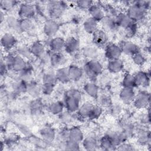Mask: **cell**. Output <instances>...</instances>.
Here are the masks:
<instances>
[{"mask_svg": "<svg viewBox=\"0 0 151 151\" xmlns=\"http://www.w3.org/2000/svg\"><path fill=\"white\" fill-rule=\"evenodd\" d=\"M103 66L96 59L90 60L84 65V71L86 75L91 80H94L98 75L101 73Z\"/></svg>", "mask_w": 151, "mask_h": 151, "instance_id": "1", "label": "cell"}, {"mask_svg": "<svg viewBox=\"0 0 151 151\" xmlns=\"http://www.w3.org/2000/svg\"><path fill=\"white\" fill-rule=\"evenodd\" d=\"M146 13V10L138 5L135 2L129 6L126 12L130 19L135 22L143 19L145 17Z\"/></svg>", "mask_w": 151, "mask_h": 151, "instance_id": "2", "label": "cell"}, {"mask_svg": "<svg viewBox=\"0 0 151 151\" xmlns=\"http://www.w3.org/2000/svg\"><path fill=\"white\" fill-rule=\"evenodd\" d=\"M65 8V4L63 2H50L48 7L50 16L52 19H57L63 14Z\"/></svg>", "mask_w": 151, "mask_h": 151, "instance_id": "3", "label": "cell"}, {"mask_svg": "<svg viewBox=\"0 0 151 151\" xmlns=\"http://www.w3.org/2000/svg\"><path fill=\"white\" fill-rule=\"evenodd\" d=\"M134 106L137 109L146 107L150 103V94L146 91H140L133 101Z\"/></svg>", "mask_w": 151, "mask_h": 151, "instance_id": "4", "label": "cell"}, {"mask_svg": "<svg viewBox=\"0 0 151 151\" xmlns=\"http://www.w3.org/2000/svg\"><path fill=\"white\" fill-rule=\"evenodd\" d=\"M122 54V51L120 46L113 43L108 44L106 45L105 49V56L109 59V60L119 58Z\"/></svg>", "mask_w": 151, "mask_h": 151, "instance_id": "5", "label": "cell"}, {"mask_svg": "<svg viewBox=\"0 0 151 151\" xmlns=\"http://www.w3.org/2000/svg\"><path fill=\"white\" fill-rule=\"evenodd\" d=\"M80 99L65 93L64 97V106L67 110L73 113L77 111L80 107Z\"/></svg>", "mask_w": 151, "mask_h": 151, "instance_id": "6", "label": "cell"}, {"mask_svg": "<svg viewBox=\"0 0 151 151\" xmlns=\"http://www.w3.org/2000/svg\"><path fill=\"white\" fill-rule=\"evenodd\" d=\"M18 14L21 19H30L35 14V9L32 5L24 3L21 5Z\"/></svg>", "mask_w": 151, "mask_h": 151, "instance_id": "7", "label": "cell"}, {"mask_svg": "<svg viewBox=\"0 0 151 151\" xmlns=\"http://www.w3.org/2000/svg\"><path fill=\"white\" fill-rule=\"evenodd\" d=\"M116 22L118 27H121L124 29L127 28L136 23L130 19L126 13L124 12H120L116 15Z\"/></svg>", "mask_w": 151, "mask_h": 151, "instance_id": "8", "label": "cell"}, {"mask_svg": "<svg viewBox=\"0 0 151 151\" xmlns=\"http://www.w3.org/2000/svg\"><path fill=\"white\" fill-rule=\"evenodd\" d=\"M135 96L136 95L133 88L126 87H123L119 94L121 100L126 104H129L133 102Z\"/></svg>", "mask_w": 151, "mask_h": 151, "instance_id": "9", "label": "cell"}, {"mask_svg": "<svg viewBox=\"0 0 151 151\" xmlns=\"http://www.w3.org/2000/svg\"><path fill=\"white\" fill-rule=\"evenodd\" d=\"M25 59L19 55H15L10 68L15 72H21L27 67Z\"/></svg>", "mask_w": 151, "mask_h": 151, "instance_id": "10", "label": "cell"}, {"mask_svg": "<svg viewBox=\"0 0 151 151\" xmlns=\"http://www.w3.org/2000/svg\"><path fill=\"white\" fill-rule=\"evenodd\" d=\"M59 29V25L54 19L47 20L44 26V32L49 37L54 36Z\"/></svg>", "mask_w": 151, "mask_h": 151, "instance_id": "11", "label": "cell"}, {"mask_svg": "<svg viewBox=\"0 0 151 151\" xmlns=\"http://www.w3.org/2000/svg\"><path fill=\"white\" fill-rule=\"evenodd\" d=\"M120 47L122 51V53L123 52L127 55H133L140 52V49L138 45L131 41H123Z\"/></svg>", "mask_w": 151, "mask_h": 151, "instance_id": "12", "label": "cell"}, {"mask_svg": "<svg viewBox=\"0 0 151 151\" xmlns=\"http://www.w3.org/2000/svg\"><path fill=\"white\" fill-rule=\"evenodd\" d=\"M136 86H146L149 84L150 74L144 71H138L134 75Z\"/></svg>", "mask_w": 151, "mask_h": 151, "instance_id": "13", "label": "cell"}, {"mask_svg": "<svg viewBox=\"0 0 151 151\" xmlns=\"http://www.w3.org/2000/svg\"><path fill=\"white\" fill-rule=\"evenodd\" d=\"M93 41L97 46H103L108 41V36L106 32L101 29H97L93 36Z\"/></svg>", "mask_w": 151, "mask_h": 151, "instance_id": "14", "label": "cell"}, {"mask_svg": "<svg viewBox=\"0 0 151 151\" xmlns=\"http://www.w3.org/2000/svg\"><path fill=\"white\" fill-rule=\"evenodd\" d=\"M17 41L16 38L11 34H5L1 38V43L2 47L6 50H9L11 49L16 44Z\"/></svg>", "mask_w": 151, "mask_h": 151, "instance_id": "15", "label": "cell"}, {"mask_svg": "<svg viewBox=\"0 0 151 151\" xmlns=\"http://www.w3.org/2000/svg\"><path fill=\"white\" fill-rule=\"evenodd\" d=\"M80 47L78 40L74 37H69L65 41L64 49L70 54H73L78 51Z\"/></svg>", "mask_w": 151, "mask_h": 151, "instance_id": "16", "label": "cell"}, {"mask_svg": "<svg viewBox=\"0 0 151 151\" xmlns=\"http://www.w3.org/2000/svg\"><path fill=\"white\" fill-rule=\"evenodd\" d=\"M116 15H107L104 16V17L101 20L103 27L105 30L107 31H113L117 28V24L116 22Z\"/></svg>", "mask_w": 151, "mask_h": 151, "instance_id": "17", "label": "cell"}, {"mask_svg": "<svg viewBox=\"0 0 151 151\" xmlns=\"http://www.w3.org/2000/svg\"><path fill=\"white\" fill-rule=\"evenodd\" d=\"M91 17L96 19L97 21H101L104 17V12L102 8L96 4H92L88 9Z\"/></svg>", "mask_w": 151, "mask_h": 151, "instance_id": "18", "label": "cell"}, {"mask_svg": "<svg viewBox=\"0 0 151 151\" xmlns=\"http://www.w3.org/2000/svg\"><path fill=\"white\" fill-rule=\"evenodd\" d=\"M40 135L42 139L47 143L53 141L55 136L54 129L50 126H45L40 130Z\"/></svg>", "mask_w": 151, "mask_h": 151, "instance_id": "19", "label": "cell"}, {"mask_svg": "<svg viewBox=\"0 0 151 151\" xmlns=\"http://www.w3.org/2000/svg\"><path fill=\"white\" fill-rule=\"evenodd\" d=\"M111 140L114 145L117 147L120 144L124 142L126 140L127 137L125 134L123 133V132H118V131H113L110 132L108 134H107Z\"/></svg>", "mask_w": 151, "mask_h": 151, "instance_id": "20", "label": "cell"}, {"mask_svg": "<svg viewBox=\"0 0 151 151\" xmlns=\"http://www.w3.org/2000/svg\"><path fill=\"white\" fill-rule=\"evenodd\" d=\"M68 69L70 80H73L74 81H78L81 79L83 75V70L78 66L71 65L69 67H68Z\"/></svg>", "mask_w": 151, "mask_h": 151, "instance_id": "21", "label": "cell"}, {"mask_svg": "<svg viewBox=\"0 0 151 151\" xmlns=\"http://www.w3.org/2000/svg\"><path fill=\"white\" fill-rule=\"evenodd\" d=\"M68 137L70 140L78 143H80L84 139V136L81 130L76 126L71 127L69 130Z\"/></svg>", "mask_w": 151, "mask_h": 151, "instance_id": "22", "label": "cell"}, {"mask_svg": "<svg viewBox=\"0 0 151 151\" xmlns=\"http://www.w3.org/2000/svg\"><path fill=\"white\" fill-rule=\"evenodd\" d=\"M49 45L53 52H60L64 48L65 40L61 37H55L50 41Z\"/></svg>", "mask_w": 151, "mask_h": 151, "instance_id": "23", "label": "cell"}, {"mask_svg": "<svg viewBox=\"0 0 151 151\" xmlns=\"http://www.w3.org/2000/svg\"><path fill=\"white\" fill-rule=\"evenodd\" d=\"M109 71L113 73H117L122 70L123 68V63L120 58L110 60L107 64Z\"/></svg>", "mask_w": 151, "mask_h": 151, "instance_id": "24", "label": "cell"}, {"mask_svg": "<svg viewBox=\"0 0 151 151\" xmlns=\"http://www.w3.org/2000/svg\"><path fill=\"white\" fill-rule=\"evenodd\" d=\"M97 22L98 21L93 18H88L83 24L84 29L86 32L93 34L97 30Z\"/></svg>", "mask_w": 151, "mask_h": 151, "instance_id": "25", "label": "cell"}, {"mask_svg": "<svg viewBox=\"0 0 151 151\" xmlns=\"http://www.w3.org/2000/svg\"><path fill=\"white\" fill-rule=\"evenodd\" d=\"M137 139L139 144L142 145H147L150 140V132L143 129H139L137 133Z\"/></svg>", "mask_w": 151, "mask_h": 151, "instance_id": "26", "label": "cell"}, {"mask_svg": "<svg viewBox=\"0 0 151 151\" xmlns=\"http://www.w3.org/2000/svg\"><path fill=\"white\" fill-rule=\"evenodd\" d=\"M32 55L37 57H41L45 54V48L42 43L40 41L34 42L30 47Z\"/></svg>", "mask_w": 151, "mask_h": 151, "instance_id": "27", "label": "cell"}, {"mask_svg": "<svg viewBox=\"0 0 151 151\" xmlns=\"http://www.w3.org/2000/svg\"><path fill=\"white\" fill-rule=\"evenodd\" d=\"M83 145L87 150H94L98 146L97 140L94 136H88L83 140Z\"/></svg>", "mask_w": 151, "mask_h": 151, "instance_id": "28", "label": "cell"}, {"mask_svg": "<svg viewBox=\"0 0 151 151\" xmlns=\"http://www.w3.org/2000/svg\"><path fill=\"white\" fill-rule=\"evenodd\" d=\"M57 81L62 83H67L70 81L68 68L63 67L58 68L55 72Z\"/></svg>", "mask_w": 151, "mask_h": 151, "instance_id": "29", "label": "cell"}, {"mask_svg": "<svg viewBox=\"0 0 151 151\" xmlns=\"http://www.w3.org/2000/svg\"><path fill=\"white\" fill-rule=\"evenodd\" d=\"M93 106V105L89 102H86L83 104L77 111L78 117L80 119L88 118V114Z\"/></svg>", "mask_w": 151, "mask_h": 151, "instance_id": "30", "label": "cell"}, {"mask_svg": "<svg viewBox=\"0 0 151 151\" xmlns=\"http://www.w3.org/2000/svg\"><path fill=\"white\" fill-rule=\"evenodd\" d=\"M84 90L86 93L90 97L97 99L99 94V87L93 82L87 83L84 86Z\"/></svg>", "mask_w": 151, "mask_h": 151, "instance_id": "31", "label": "cell"}, {"mask_svg": "<svg viewBox=\"0 0 151 151\" xmlns=\"http://www.w3.org/2000/svg\"><path fill=\"white\" fill-rule=\"evenodd\" d=\"M100 146L101 149L107 151L115 150L116 149V147L114 145L110 137L107 134L104 136L100 139Z\"/></svg>", "mask_w": 151, "mask_h": 151, "instance_id": "32", "label": "cell"}, {"mask_svg": "<svg viewBox=\"0 0 151 151\" xmlns=\"http://www.w3.org/2000/svg\"><path fill=\"white\" fill-rule=\"evenodd\" d=\"M121 126L123 133L125 134L126 137H130L134 132V126L133 124L128 120H123L121 122Z\"/></svg>", "mask_w": 151, "mask_h": 151, "instance_id": "33", "label": "cell"}, {"mask_svg": "<svg viewBox=\"0 0 151 151\" xmlns=\"http://www.w3.org/2000/svg\"><path fill=\"white\" fill-rule=\"evenodd\" d=\"M41 88L38 86V84L33 81L27 83V92L32 97H37L39 96Z\"/></svg>", "mask_w": 151, "mask_h": 151, "instance_id": "34", "label": "cell"}, {"mask_svg": "<svg viewBox=\"0 0 151 151\" xmlns=\"http://www.w3.org/2000/svg\"><path fill=\"white\" fill-rule=\"evenodd\" d=\"M64 61V56L60 52H53L50 58L51 65L53 67H57Z\"/></svg>", "mask_w": 151, "mask_h": 151, "instance_id": "35", "label": "cell"}, {"mask_svg": "<svg viewBox=\"0 0 151 151\" xmlns=\"http://www.w3.org/2000/svg\"><path fill=\"white\" fill-rule=\"evenodd\" d=\"M64 104L60 101H56L51 103L49 107V111L53 114H60L63 112Z\"/></svg>", "mask_w": 151, "mask_h": 151, "instance_id": "36", "label": "cell"}, {"mask_svg": "<svg viewBox=\"0 0 151 151\" xmlns=\"http://www.w3.org/2000/svg\"><path fill=\"white\" fill-rule=\"evenodd\" d=\"M19 24L21 31L30 32L34 28L33 22L30 19H21L19 20Z\"/></svg>", "mask_w": 151, "mask_h": 151, "instance_id": "37", "label": "cell"}, {"mask_svg": "<svg viewBox=\"0 0 151 151\" xmlns=\"http://www.w3.org/2000/svg\"><path fill=\"white\" fill-rule=\"evenodd\" d=\"M6 23L8 27L15 31H21L20 28L19 20L17 19L12 16H9L6 18Z\"/></svg>", "mask_w": 151, "mask_h": 151, "instance_id": "38", "label": "cell"}, {"mask_svg": "<svg viewBox=\"0 0 151 151\" xmlns=\"http://www.w3.org/2000/svg\"><path fill=\"white\" fill-rule=\"evenodd\" d=\"M83 53L84 55L90 60L96 59L98 56L97 50L93 47H87L83 49Z\"/></svg>", "mask_w": 151, "mask_h": 151, "instance_id": "39", "label": "cell"}, {"mask_svg": "<svg viewBox=\"0 0 151 151\" xmlns=\"http://www.w3.org/2000/svg\"><path fill=\"white\" fill-rule=\"evenodd\" d=\"M57 81L55 73L52 72H47L43 76V84L54 86Z\"/></svg>", "mask_w": 151, "mask_h": 151, "instance_id": "40", "label": "cell"}, {"mask_svg": "<svg viewBox=\"0 0 151 151\" xmlns=\"http://www.w3.org/2000/svg\"><path fill=\"white\" fill-rule=\"evenodd\" d=\"M122 84L123 87H126L133 88L134 87H136L134 76L130 73L126 74L123 79Z\"/></svg>", "mask_w": 151, "mask_h": 151, "instance_id": "41", "label": "cell"}, {"mask_svg": "<svg viewBox=\"0 0 151 151\" xmlns=\"http://www.w3.org/2000/svg\"><path fill=\"white\" fill-rule=\"evenodd\" d=\"M102 113V109L100 106H94L91 109L88 118L90 120H95L98 119Z\"/></svg>", "mask_w": 151, "mask_h": 151, "instance_id": "42", "label": "cell"}, {"mask_svg": "<svg viewBox=\"0 0 151 151\" xmlns=\"http://www.w3.org/2000/svg\"><path fill=\"white\" fill-rule=\"evenodd\" d=\"M17 52L19 55L23 57L24 58H28L32 55L30 48H28L25 45H21L17 48Z\"/></svg>", "mask_w": 151, "mask_h": 151, "instance_id": "43", "label": "cell"}, {"mask_svg": "<svg viewBox=\"0 0 151 151\" xmlns=\"http://www.w3.org/2000/svg\"><path fill=\"white\" fill-rule=\"evenodd\" d=\"M27 83L19 79L14 84V90L17 93H21L27 91Z\"/></svg>", "mask_w": 151, "mask_h": 151, "instance_id": "44", "label": "cell"}, {"mask_svg": "<svg viewBox=\"0 0 151 151\" xmlns=\"http://www.w3.org/2000/svg\"><path fill=\"white\" fill-rule=\"evenodd\" d=\"M80 143L73 141L71 140L68 139L66 142H64V147L65 150H80Z\"/></svg>", "mask_w": 151, "mask_h": 151, "instance_id": "45", "label": "cell"}, {"mask_svg": "<svg viewBox=\"0 0 151 151\" xmlns=\"http://www.w3.org/2000/svg\"><path fill=\"white\" fill-rule=\"evenodd\" d=\"M32 76V70L30 66L27 65V67L22 71L20 72V80L25 82H28L30 80Z\"/></svg>", "mask_w": 151, "mask_h": 151, "instance_id": "46", "label": "cell"}, {"mask_svg": "<svg viewBox=\"0 0 151 151\" xmlns=\"http://www.w3.org/2000/svg\"><path fill=\"white\" fill-rule=\"evenodd\" d=\"M31 112L33 114H38L40 113L42 109V103L40 100L36 99L32 101L30 106Z\"/></svg>", "mask_w": 151, "mask_h": 151, "instance_id": "47", "label": "cell"}, {"mask_svg": "<svg viewBox=\"0 0 151 151\" xmlns=\"http://www.w3.org/2000/svg\"><path fill=\"white\" fill-rule=\"evenodd\" d=\"M132 56L133 63L137 65H142L146 62L145 57L140 52L135 54Z\"/></svg>", "mask_w": 151, "mask_h": 151, "instance_id": "48", "label": "cell"}, {"mask_svg": "<svg viewBox=\"0 0 151 151\" xmlns=\"http://www.w3.org/2000/svg\"><path fill=\"white\" fill-rule=\"evenodd\" d=\"M17 2L14 1H1L0 5L2 9L8 11L12 9L15 5Z\"/></svg>", "mask_w": 151, "mask_h": 151, "instance_id": "49", "label": "cell"}, {"mask_svg": "<svg viewBox=\"0 0 151 151\" xmlns=\"http://www.w3.org/2000/svg\"><path fill=\"white\" fill-rule=\"evenodd\" d=\"M71 112L67 111L65 112H62L60 114V119L61 120V121L63 123H68L69 122H70V121L72 119V116L71 114Z\"/></svg>", "mask_w": 151, "mask_h": 151, "instance_id": "50", "label": "cell"}, {"mask_svg": "<svg viewBox=\"0 0 151 151\" xmlns=\"http://www.w3.org/2000/svg\"><path fill=\"white\" fill-rule=\"evenodd\" d=\"M137 31V25L136 24L134 23L130 27L125 29V34L126 36L128 38H130L133 37Z\"/></svg>", "mask_w": 151, "mask_h": 151, "instance_id": "51", "label": "cell"}, {"mask_svg": "<svg viewBox=\"0 0 151 151\" xmlns=\"http://www.w3.org/2000/svg\"><path fill=\"white\" fill-rule=\"evenodd\" d=\"M77 5L81 9H88L90 6L93 4V2L88 0H82L78 1L76 2Z\"/></svg>", "mask_w": 151, "mask_h": 151, "instance_id": "52", "label": "cell"}, {"mask_svg": "<svg viewBox=\"0 0 151 151\" xmlns=\"http://www.w3.org/2000/svg\"><path fill=\"white\" fill-rule=\"evenodd\" d=\"M118 150H133L135 149L133 147V146L129 143H126L124 142L120 144L116 147V149Z\"/></svg>", "mask_w": 151, "mask_h": 151, "instance_id": "53", "label": "cell"}, {"mask_svg": "<svg viewBox=\"0 0 151 151\" xmlns=\"http://www.w3.org/2000/svg\"><path fill=\"white\" fill-rule=\"evenodd\" d=\"M54 87V86L46 84H43V85H42V86L41 87V90H42V92L44 94H45V95H50L53 91Z\"/></svg>", "mask_w": 151, "mask_h": 151, "instance_id": "54", "label": "cell"}, {"mask_svg": "<svg viewBox=\"0 0 151 151\" xmlns=\"http://www.w3.org/2000/svg\"><path fill=\"white\" fill-rule=\"evenodd\" d=\"M18 129L25 136H30L31 134V131L29 127L24 124L18 125Z\"/></svg>", "mask_w": 151, "mask_h": 151, "instance_id": "55", "label": "cell"}, {"mask_svg": "<svg viewBox=\"0 0 151 151\" xmlns=\"http://www.w3.org/2000/svg\"><path fill=\"white\" fill-rule=\"evenodd\" d=\"M68 132H69V130L68 129H63L61 131L59 137L63 142L64 143L65 142H66L69 139Z\"/></svg>", "mask_w": 151, "mask_h": 151, "instance_id": "56", "label": "cell"}, {"mask_svg": "<svg viewBox=\"0 0 151 151\" xmlns=\"http://www.w3.org/2000/svg\"><path fill=\"white\" fill-rule=\"evenodd\" d=\"M122 111V107L119 104H114L111 107V113L114 115L120 114Z\"/></svg>", "mask_w": 151, "mask_h": 151, "instance_id": "57", "label": "cell"}, {"mask_svg": "<svg viewBox=\"0 0 151 151\" xmlns=\"http://www.w3.org/2000/svg\"><path fill=\"white\" fill-rule=\"evenodd\" d=\"M140 121L142 124H148L150 122V118L149 114H142L140 117Z\"/></svg>", "mask_w": 151, "mask_h": 151, "instance_id": "58", "label": "cell"}, {"mask_svg": "<svg viewBox=\"0 0 151 151\" xmlns=\"http://www.w3.org/2000/svg\"><path fill=\"white\" fill-rule=\"evenodd\" d=\"M100 102L102 105H109L110 103V99L106 96H103L100 98Z\"/></svg>", "mask_w": 151, "mask_h": 151, "instance_id": "59", "label": "cell"}, {"mask_svg": "<svg viewBox=\"0 0 151 151\" xmlns=\"http://www.w3.org/2000/svg\"><path fill=\"white\" fill-rule=\"evenodd\" d=\"M8 67H7V65H6V64L5 63L4 61L1 60V68H0V71H1V76H3L4 74H5L7 72V70H8Z\"/></svg>", "mask_w": 151, "mask_h": 151, "instance_id": "60", "label": "cell"}, {"mask_svg": "<svg viewBox=\"0 0 151 151\" xmlns=\"http://www.w3.org/2000/svg\"><path fill=\"white\" fill-rule=\"evenodd\" d=\"M18 140V136L16 134H11L7 137L6 138V142L12 143L17 142Z\"/></svg>", "mask_w": 151, "mask_h": 151, "instance_id": "61", "label": "cell"}, {"mask_svg": "<svg viewBox=\"0 0 151 151\" xmlns=\"http://www.w3.org/2000/svg\"><path fill=\"white\" fill-rule=\"evenodd\" d=\"M3 19H4V17H3V13H2V12L1 11V22H2Z\"/></svg>", "mask_w": 151, "mask_h": 151, "instance_id": "62", "label": "cell"}]
</instances>
